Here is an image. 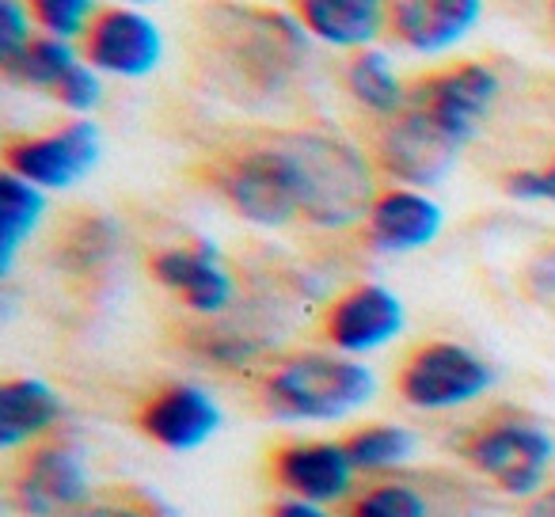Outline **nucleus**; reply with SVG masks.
Returning <instances> with one entry per match:
<instances>
[{"instance_id":"nucleus-28","label":"nucleus","mask_w":555,"mask_h":517,"mask_svg":"<svg viewBox=\"0 0 555 517\" xmlns=\"http://www.w3.org/2000/svg\"><path fill=\"white\" fill-rule=\"evenodd\" d=\"M31 42V24L20 0H0V65L12 62Z\"/></svg>"},{"instance_id":"nucleus-20","label":"nucleus","mask_w":555,"mask_h":517,"mask_svg":"<svg viewBox=\"0 0 555 517\" xmlns=\"http://www.w3.org/2000/svg\"><path fill=\"white\" fill-rule=\"evenodd\" d=\"M347 85H350V92H354V100L365 103L370 111H377V115H396V111L408 103L392 62H388V54H380V50H362V54L350 62Z\"/></svg>"},{"instance_id":"nucleus-21","label":"nucleus","mask_w":555,"mask_h":517,"mask_svg":"<svg viewBox=\"0 0 555 517\" xmlns=\"http://www.w3.org/2000/svg\"><path fill=\"white\" fill-rule=\"evenodd\" d=\"M73 65H77V54H73L69 42L47 35V39H31L12 62H4V73H9V80H16V85L50 88V92H54Z\"/></svg>"},{"instance_id":"nucleus-1","label":"nucleus","mask_w":555,"mask_h":517,"mask_svg":"<svg viewBox=\"0 0 555 517\" xmlns=\"http://www.w3.org/2000/svg\"><path fill=\"white\" fill-rule=\"evenodd\" d=\"M282 148L289 153L301 183V214L324 229H347L373 209V179L362 153L343 138L327 133H297Z\"/></svg>"},{"instance_id":"nucleus-8","label":"nucleus","mask_w":555,"mask_h":517,"mask_svg":"<svg viewBox=\"0 0 555 517\" xmlns=\"http://www.w3.org/2000/svg\"><path fill=\"white\" fill-rule=\"evenodd\" d=\"M464 141L441 130L423 111L408 107L380 138V160L396 179L408 186H434L449 176V168L461 156Z\"/></svg>"},{"instance_id":"nucleus-32","label":"nucleus","mask_w":555,"mask_h":517,"mask_svg":"<svg viewBox=\"0 0 555 517\" xmlns=\"http://www.w3.org/2000/svg\"><path fill=\"white\" fill-rule=\"evenodd\" d=\"M521 517H555V487H547V491H540L537 499L525 506Z\"/></svg>"},{"instance_id":"nucleus-13","label":"nucleus","mask_w":555,"mask_h":517,"mask_svg":"<svg viewBox=\"0 0 555 517\" xmlns=\"http://www.w3.org/2000/svg\"><path fill=\"white\" fill-rule=\"evenodd\" d=\"M153 274L160 286L176 289L186 309L202 316H217L232 301V279L217 259V247L198 240L191 247H168L153 259Z\"/></svg>"},{"instance_id":"nucleus-29","label":"nucleus","mask_w":555,"mask_h":517,"mask_svg":"<svg viewBox=\"0 0 555 517\" xmlns=\"http://www.w3.org/2000/svg\"><path fill=\"white\" fill-rule=\"evenodd\" d=\"M202 350H206V358H214V362L240 365V362H247V358H255L259 342H251L247 335H236V332H209V335H202Z\"/></svg>"},{"instance_id":"nucleus-27","label":"nucleus","mask_w":555,"mask_h":517,"mask_svg":"<svg viewBox=\"0 0 555 517\" xmlns=\"http://www.w3.org/2000/svg\"><path fill=\"white\" fill-rule=\"evenodd\" d=\"M54 95L62 100V107H69V111H92L95 103H100V95H103V85H100V73L92 69V65H85V62H77L69 73H65V80L54 88Z\"/></svg>"},{"instance_id":"nucleus-4","label":"nucleus","mask_w":555,"mask_h":517,"mask_svg":"<svg viewBox=\"0 0 555 517\" xmlns=\"http://www.w3.org/2000/svg\"><path fill=\"white\" fill-rule=\"evenodd\" d=\"M494 373L479 354L456 342H430L415 350L400 373V392L423 411H449L491 388Z\"/></svg>"},{"instance_id":"nucleus-22","label":"nucleus","mask_w":555,"mask_h":517,"mask_svg":"<svg viewBox=\"0 0 555 517\" xmlns=\"http://www.w3.org/2000/svg\"><path fill=\"white\" fill-rule=\"evenodd\" d=\"M343 445H347V456L358 471H385L408 461L415 438L403 426H362Z\"/></svg>"},{"instance_id":"nucleus-17","label":"nucleus","mask_w":555,"mask_h":517,"mask_svg":"<svg viewBox=\"0 0 555 517\" xmlns=\"http://www.w3.org/2000/svg\"><path fill=\"white\" fill-rule=\"evenodd\" d=\"M301 27L327 47H370L385 27V0H301Z\"/></svg>"},{"instance_id":"nucleus-15","label":"nucleus","mask_w":555,"mask_h":517,"mask_svg":"<svg viewBox=\"0 0 555 517\" xmlns=\"http://www.w3.org/2000/svg\"><path fill=\"white\" fill-rule=\"evenodd\" d=\"M483 0H396L392 31L418 54H441L476 27Z\"/></svg>"},{"instance_id":"nucleus-16","label":"nucleus","mask_w":555,"mask_h":517,"mask_svg":"<svg viewBox=\"0 0 555 517\" xmlns=\"http://www.w3.org/2000/svg\"><path fill=\"white\" fill-rule=\"evenodd\" d=\"M441 232V206L418 191H388L370 209V240L380 251H418Z\"/></svg>"},{"instance_id":"nucleus-30","label":"nucleus","mask_w":555,"mask_h":517,"mask_svg":"<svg viewBox=\"0 0 555 517\" xmlns=\"http://www.w3.org/2000/svg\"><path fill=\"white\" fill-rule=\"evenodd\" d=\"M506 191L521 202H540V168H521L506 176Z\"/></svg>"},{"instance_id":"nucleus-10","label":"nucleus","mask_w":555,"mask_h":517,"mask_svg":"<svg viewBox=\"0 0 555 517\" xmlns=\"http://www.w3.org/2000/svg\"><path fill=\"white\" fill-rule=\"evenodd\" d=\"M88 65L95 73H111V77L138 80L160 65L164 39L160 27L138 9H111L88 27L85 42Z\"/></svg>"},{"instance_id":"nucleus-26","label":"nucleus","mask_w":555,"mask_h":517,"mask_svg":"<svg viewBox=\"0 0 555 517\" xmlns=\"http://www.w3.org/2000/svg\"><path fill=\"white\" fill-rule=\"evenodd\" d=\"M77 517H179V514L149 491H115L111 499L88 502Z\"/></svg>"},{"instance_id":"nucleus-9","label":"nucleus","mask_w":555,"mask_h":517,"mask_svg":"<svg viewBox=\"0 0 555 517\" xmlns=\"http://www.w3.org/2000/svg\"><path fill=\"white\" fill-rule=\"evenodd\" d=\"M92 499L85 461L69 445H39L24 461L16 479V502L31 517H69L80 514Z\"/></svg>"},{"instance_id":"nucleus-33","label":"nucleus","mask_w":555,"mask_h":517,"mask_svg":"<svg viewBox=\"0 0 555 517\" xmlns=\"http://www.w3.org/2000/svg\"><path fill=\"white\" fill-rule=\"evenodd\" d=\"M540 202H555V160L540 168Z\"/></svg>"},{"instance_id":"nucleus-24","label":"nucleus","mask_w":555,"mask_h":517,"mask_svg":"<svg viewBox=\"0 0 555 517\" xmlns=\"http://www.w3.org/2000/svg\"><path fill=\"white\" fill-rule=\"evenodd\" d=\"M115 244H118L115 224L103 221V217H88V221H80L73 229L69 244H65V259L73 267H95L115 251Z\"/></svg>"},{"instance_id":"nucleus-7","label":"nucleus","mask_w":555,"mask_h":517,"mask_svg":"<svg viewBox=\"0 0 555 517\" xmlns=\"http://www.w3.org/2000/svg\"><path fill=\"white\" fill-rule=\"evenodd\" d=\"M494 95H499V77L487 65H456L449 73L423 80L415 92L408 95V107L423 111L426 118L441 126L446 133H453L456 141L468 145L472 133L479 130V122L491 111Z\"/></svg>"},{"instance_id":"nucleus-12","label":"nucleus","mask_w":555,"mask_h":517,"mask_svg":"<svg viewBox=\"0 0 555 517\" xmlns=\"http://www.w3.org/2000/svg\"><path fill=\"white\" fill-rule=\"evenodd\" d=\"M217 426H221V411H217L214 396L194 385H171L141 408V430L156 445L176 449V453L206 445Z\"/></svg>"},{"instance_id":"nucleus-11","label":"nucleus","mask_w":555,"mask_h":517,"mask_svg":"<svg viewBox=\"0 0 555 517\" xmlns=\"http://www.w3.org/2000/svg\"><path fill=\"white\" fill-rule=\"evenodd\" d=\"M403 332V305L385 286H358L327 312V339L343 354H365Z\"/></svg>"},{"instance_id":"nucleus-3","label":"nucleus","mask_w":555,"mask_h":517,"mask_svg":"<svg viewBox=\"0 0 555 517\" xmlns=\"http://www.w3.org/2000/svg\"><path fill=\"white\" fill-rule=\"evenodd\" d=\"M552 456V438L525 418H502V423L483 426L468 445V461L517 499H537Z\"/></svg>"},{"instance_id":"nucleus-23","label":"nucleus","mask_w":555,"mask_h":517,"mask_svg":"<svg viewBox=\"0 0 555 517\" xmlns=\"http://www.w3.org/2000/svg\"><path fill=\"white\" fill-rule=\"evenodd\" d=\"M347 517H430L426 502L408 483H377L347 506Z\"/></svg>"},{"instance_id":"nucleus-6","label":"nucleus","mask_w":555,"mask_h":517,"mask_svg":"<svg viewBox=\"0 0 555 517\" xmlns=\"http://www.w3.org/2000/svg\"><path fill=\"white\" fill-rule=\"evenodd\" d=\"M9 171L27 183H35L39 191H65V186L80 183L88 171L100 160V130L92 122H69L54 133L42 138H24L16 145H9L4 153Z\"/></svg>"},{"instance_id":"nucleus-18","label":"nucleus","mask_w":555,"mask_h":517,"mask_svg":"<svg viewBox=\"0 0 555 517\" xmlns=\"http://www.w3.org/2000/svg\"><path fill=\"white\" fill-rule=\"evenodd\" d=\"M57 418H62V400L42 380L20 377L0 388V449H16L39 438Z\"/></svg>"},{"instance_id":"nucleus-25","label":"nucleus","mask_w":555,"mask_h":517,"mask_svg":"<svg viewBox=\"0 0 555 517\" xmlns=\"http://www.w3.org/2000/svg\"><path fill=\"white\" fill-rule=\"evenodd\" d=\"M95 0H31V12L54 39L69 42L73 35H80L88 27Z\"/></svg>"},{"instance_id":"nucleus-31","label":"nucleus","mask_w":555,"mask_h":517,"mask_svg":"<svg viewBox=\"0 0 555 517\" xmlns=\"http://www.w3.org/2000/svg\"><path fill=\"white\" fill-rule=\"evenodd\" d=\"M270 517H327V514H324V506H317V502H309V499H286L270 509Z\"/></svg>"},{"instance_id":"nucleus-2","label":"nucleus","mask_w":555,"mask_h":517,"mask_svg":"<svg viewBox=\"0 0 555 517\" xmlns=\"http://www.w3.org/2000/svg\"><path fill=\"white\" fill-rule=\"evenodd\" d=\"M373 373L362 362L332 354H305L278 365L262 385V400L278 418L289 423H332L373 396Z\"/></svg>"},{"instance_id":"nucleus-19","label":"nucleus","mask_w":555,"mask_h":517,"mask_svg":"<svg viewBox=\"0 0 555 517\" xmlns=\"http://www.w3.org/2000/svg\"><path fill=\"white\" fill-rule=\"evenodd\" d=\"M47 214V198L35 183L4 171L0 176V271H12L20 244L35 232Z\"/></svg>"},{"instance_id":"nucleus-5","label":"nucleus","mask_w":555,"mask_h":517,"mask_svg":"<svg viewBox=\"0 0 555 517\" xmlns=\"http://www.w3.org/2000/svg\"><path fill=\"white\" fill-rule=\"evenodd\" d=\"M224 194L232 209L255 224H286L289 217L301 214V183L297 168L282 145L247 153L224 171Z\"/></svg>"},{"instance_id":"nucleus-14","label":"nucleus","mask_w":555,"mask_h":517,"mask_svg":"<svg viewBox=\"0 0 555 517\" xmlns=\"http://www.w3.org/2000/svg\"><path fill=\"white\" fill-rule=\"evenodd\" d=\"M354 464L347 456V445L335 441H301L286 445L274 456V476L294 499H309L317 506L339 502L354 487Z\"/></svg>"},{"instance_id":"nucleus-34","label":"nucleus","mask_w":555,"mask_h":517,"mask_svg":"<svg viewBox=\"0 0 555 517\" xmlns=\"http://www.w3.org/2000/svg\"><path fill=\"white\" fill-rule=\"evenodd\" d=\"M122 4H153V0H122Z\"/></svg>"}]
</instances>
